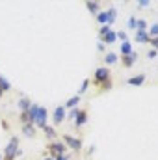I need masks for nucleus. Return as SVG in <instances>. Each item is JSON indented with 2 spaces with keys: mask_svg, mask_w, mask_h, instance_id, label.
<instances>
[{
  "mask_svg": "<svg viewBox=\"0 0 158 160\" xmlns=\"http://www.w3.org/2000/svg\"><path fill=\"white\" fill-rule=\"evenodd\" d=\"M47 151L50 153L48 157H52V158H58V157L65 155V143H62V142H50V143L47 145Z\"/></svg>",
  "mask_w": 158,
  "mask_h": 160,
  "instance_id": "f257e3e1",
  "label": "nucleus"
},
{
  "mask_svg": "<svg viewBox=\"0 0 158 160\" xmlns=\"http://www.w3.org/2000/svg\"><path fill=\"white\" fill-rule=\"evenodd\" d=\"M106 80H110V71H108V67H99L97 71H95V75H93V84L99 88L102 82H106Z\"/></svg>",
  "mask_w": 158,
  "mask_h": 160,
  "instance_id": "f03ea898",
  "label": "nucleus"
},
{
  "mask_svg": "<svg viewBox=\"0 0 158 160\" xmlns=\"http://www.w3.org/2000/svg\"><path fill=\"white\" fill-rule=\"evenodd\" d=\"M63 140H65V145L71 147L73 151H80L82 149V140L80 138H75L71 134H63Z\"/></svg>",
  "mask_w": 158,
  "mask_h": 160,
  "instance_id": "7ed1b4c3",
  "label": "nucleus"
},
{
  "mask_svg": "<svg viewBox=\"0 0 158 160\" xmlns=\"http://www.w3.org/2000/svg\"><path fill=\"white\" fill-rule=\"evenodd\" d=\"M47 116H48V112H47V108L45 106H39V110H37V116H36V125L43 128L45 125H47Z\"/></svg>",
  "mask_w": 158,
  "mask_h": 160,
  "instance_id": "20e7f679",
  "label": "nucleus"
},
{
  "mask_svg": "<svg viewBox=\"0 0 158 160\" xmlns=\"http://www.w3.org/2000/svg\"><path fill=\"white\" fill-rule=\"evenodd\" d=\"M119 60H121L123 67L128 69V67H132V65L136 63V60H138V52H132V54H128V56H121Z\"/></svg>",
  "mask_w": 158,
  "mask_h": 160,
  "instance_id": "39448f33",
  "label": "nucleus"
},
{
  "mask_svg": "<svg viewBox=\"0 0 158 160\" xmlns=\"http://www.w3.org/2000/svg\"><path fill=\"white\" fill-rule=\"evenodd\" d=\"M65 116H67V110H65V106H58V108L54 110V114H52L54 123H56V125H60L62 121L65 119Z\"/></svg>",
  "mask_w": 158,
  "mask_h": 160,
  "instance_id": "423d86ee",
  "label": "nucleus"
},
{
  "mask_svg": "<svg viewBox=\"0 0 158 160\" xmlns=\"http://www.w3.org/2000/svg\"><path fill=\"white\" fill-rule=\"evenodd\" d=\"M37 110H39V106H37V104H32V106L28 108V112H26V118H28V125H34V123H36V116H37Z\"/></svg>",
  "mask_w": 158,
  "mask_h": 160,
  "instance_id": "0eeeda50",
  "label": "nucleus"
},
{
  "mask_svg": "<svg viewBox=\"0 0 158 160\" xmlns=\"http://www.w3.org/2000/svg\"><path fill=\"white\" fill-rule=\"evenodd\" d=\"M145 78H147V77H145L143 73H140V75H136V77H130L126 82H128V86H141V84L145 82Z\"/></svg>",
  "mask_w": 158,
  "mask_h": 160,
  "instance_id": "6e6552de",
  "label": "nucleus"
},
{
  "mask_svg": "<svg viewBox=\"0 0 158 160\" xmlns=\"http://www.w3.org/2000/svg\"><path fill=\"white\" fill-rule=\"evenodd\" d=\"M86 121H87V110H80L78 116L75 118V127H77V128H80Z\"/></svg>",
  "mask_w": 158,
  "mask_h": 160,
  "instance_id": "1a4fd4ad",
  "label": "nucleus"
},
{
  "mask_svg": "<svg viewBox=\"0 0 158 160\" xmlns=\"http://www.w3.org/2000/svg\"><path fill=\"white\" fill-rule=\"evenodd\" d=\"M117 41V32H114V30H110L104 38H101V43H104V45H110V43H116Z\"/></svg>",
  "mask_w": 158,
  "mask_h": 160,
  "instance_id": "9d476101",
  "label": "nucleus"
},
{
  "mask_svg": "<svg viewBox=\"0 0 158 160\" xmlns=\"http://www.w3.org/2000/svg\"><path fill=\"white\" fill-rule=\"evenodd\" d=\"M117 60H119L117 52H106L104 54V63L106 65H114V63H117Z\"/></svg>",
  "mask_w": 158,
  "mask_h": 160,
  "instance_id": "9b49d317",
  "label": "nucleus"
},
{
  "mask_svg": "<svg viewBox=\"0 0 158 160\" xmlns=\"http://www.w3.org/2000/svg\"><path fill=\"white\" fill-rule=\"evenodd\" d=\"M136 43H149L151 38H149V34L147 32H141V30H136Z\"/></svg>",
  "mask_w": 158,
  "mask_h": 160,
  "instance_id": "f8f14e48",
  "label": "nucleus"
},
{
  "mask_svg": "<svg viewBox=\"0 0 158 160\" xmlns=\"http://www.w3.org/2000/svg\"><path fill=\"white\" fill-rule=\"evenodd\" d=\"M30 106H32V102H30L28 97H21V99H19V110H21V112H28Z\"/></svg>",
  "mask_w": 158,
  "mask_h": 160,
  "instance_id": "ddd939ff",
  "label": "nucleus"
},
{
  "mask_svg": "<svg viewBox=\"0 0 158 160\" xmlns=\"http://www.w3.org/2000/svg\"><path fill=\"white\" fill-rule=\"evenodd\" d=\"M106 15H108V26H112L116 22V17H117V9L116 8H108L106 9Z\"/></svg>",
  "mask_w": 158,
  "mask_h": 160,
  "instance_id": "4468645a",
  "label": "nucleus"
},
{
  "mask_svg": "<svg viewBox=\"0 0 158 160\" xmlns=\"http://www.w3.org/2000/svg\"><path fill=\"white\" fill-rule=\"evenodd\" d=\"M119 52H121V56H128V54H132L134 50H132V45H130L128 41H125V43H121V48H119Z\"/></svg>",
  "mask_w": 158,
  "mask_h": 160,
  "instance_id": "2eb2a0df",
  "label": "nucleus"
},
{
  "mask_svg": "<svg viewBox=\"0 0 158 160\" xmlns=\"http://www.w3.org/2000/svg\"><path fill=\"white\" fill-rule=\"evenodd\" d=\"M80 102V95H75V97H71L67 102H65V110H73V108H77V104Z\"/></svg>",
  "mask_w": 158,
  "mask_h": 160,
  "instance_id": "dca6fc26",
  "label": "nucleus"
},
{
  "mask_svg": "<svg viewBox=\"0 0 158 160\" xmlns=\"http://www.w3.org/2000/svg\"><path fill=\"white\" fill-rule=\"evenodd\" d=\"M86 8H87L91 13H99V11H101V4H99V2H93V0H87V2H86Z\"/></svg>",
  "mask_w": 158,
  "mask_h": 160,
  "instance_id": "f3484780",
  "label": "nucleus"
},
{
  "mask_svg": "<svg viewBox=\"0 0 158 160\" xmlns=\"http://www.w3.org/2000/svg\"><path fill=\"white\" fill-rule=\"evenodd\" d=\"M22 134L28 136V138H34L36 136V127L34 125H22Z\"/></svg>",
  "mask_w": 158,
  "mask_h": 160,
  "instance_id": "a211bd4d",
  "label": "nucleus"
},
{
  "mask_svg": "<svg viewBox=\"0 0 158 160\" xmlns=\"http://www.w3.org/2000/svg\"><path fill=\"white\" fill-rule=\"evenodd\" d=\"M41 130L45 132V136H47L48 140H52V138H56V128H54V127H50V125H45V127H43Z\"/></svg>",
  "mask_w": 158,
  "mask_h": 160,
  "instance_id": "6ab92c4d",
  "label": "nucleus"
},
{
  "mask_svg": "<svg viewBox=\"0 0 158 160\" xmlns=\"http://www.w3.org/2000/svg\"><path fill=\"white\" fill-rule=\"evenodd\" d=\"M97 21L101 22V26L108 24V15H106V11H99V13H97Z\"/></svg>",
  "mask_w": 158,
  "mask_h": 160,
  "instance_id": "aec40b11",
  "label": "nucleus"
},
{
  "mask_svg": "<svg viewBox=\"0 0 158 160\" xmlns=\"http://www.w3.org/2000/svg\"><path fill=\"white\" fill-rule=\"evenodd\" d=\"M147 34H149V38H151V39L158 38V22H155V24H151V26H149V32H147Z\"/></svg>",
  "mask_w": 158,
  "mask_h": 160,
  "instance_id": "412c9836",
  "label": "nucleus"
},
{
  "mask_svg": "<svg viewBox=\"0 0 158 160\" xmlns=\"http://www.w3.org/2000/svg\"><path fill=\"white\" fill-rule=\"evenodd\" d=\"M0 89L2 91H9L11 89V84L7 82V78H4V77H0Z\"/></svg>",
  "mask_w": 158,
  "mask_h": 160,
  "instance_id": "4be33fe9",
  "label": "nucleus"
},
{
  "mask_svg": "<svg viewBox=\"0 0 158 160\" xmlns=\"http://www.w3.org/2000/svg\"><path fill=\"white\" fill-rule=\"evenodd\" d=\"M136 30L147 32V21H145V19H138V22H136Z\"/></svg>",
  "mask_w": 158,
  "mask_h": 160,
  "instance_id": "5701e85b",
  "label": "nucleus"
},
{
  "mask_svg": "<svg viewBox=\"0 0 158 160\" xmlns=\"http://www.w3.org/2000/svg\"><path fill=\"white\" fill-rule=\"evenodd\" d=\"M110 88H112V78L106 80V82H102V84L99 86V91H108Z\"/></svg>",
  "mask_w": 158,
  "mask_h": 160,
  "instance_id": "b1692460",
  "label": "nucleus"
},
{
  "mask_svg": "<svg viewBox=\"0 0 158 160\" xmlns=\"http://www.w3.org/2000/svg\"><path fill=\"white\" fill-rule=\"evenodd\" d=\"M89 84H91V80H89V78H86L84 82H82V86H80V89H78V93H80V95H82V93H84V91H86V89L89 88Z\"/></svg>",
  "mask_w": 158,
  "mask_h": 160,
  "instance_id": "393cba45",
  "label": "nucleus"
},
{
  "mask_svg": "<svg viewBox=\"0 0 158 160\" xmlns=\"http://www.w3.org/2000/svg\"><path fill=\"white\" fill-rule=\"evenodd\" d=\"M136 22H138V19H136V17H128L126 26H128V28H132V30H136Z\"/></svg>",
  "mask_w": 158,
  "mask_h": 160,
  "instance_id": "a878e982",
  "label": "nucleus"
},
{
  "mask_svg": "<svg viewBox=\"0 0 158 160\" xmlns=\"http://www.w3.org/2000/svg\"><path fill=\"white\" fill-rule=\"evenodd\" d=\"M108 32H110V26H108V24L101 26V30H99V38H104V36H106Z\"/></svg>",
  "mask_w": 158,
  "mask_h": 160,
  "instance_id": "bb28decb",
  "label": "nucleus"
},
{
  "mask_svg": "<svg viewBox=\"0 0 158 160\" xmlns=\"http://www.w3.org/2000/svg\"><path fill=\"white\" fill-rule=\"evenodd\" d=\"M78 112H80V108H73L71 112H67V118H69V119H75V118L78 116Z\"/></svg>",
  "mask_w": 158,
  "mask_h": 160,
  "instance_id": "cd10ccee",
  "label": "nucleus"
},
{
  "mask_svg": "<svg viewBox=\"0 0 158 160\" xmlns=\"http://www.w3.org/2000/svg\"><path fill=\"white\" fill-rule=\"evenodd\" d=\"M117 39L121 41V43H125V41H128V38H126L125 32H117Z\"/></svg>",
  "mask_w": 158,
  "mask_h": 160,
  "instance_id": "c85d7f7f",
  "label": "nucleus"
},
{
  "mask_svg": "<svg viewBox=\"0 0 158 160\" xmlns=\"http://www.w3.org/2000/svg\"><path fill=\"white\" fill-rule=\"evenodd\" d=\"M149 4H151L149 0H140V2H138V6H140L141 9H145V8H149Z\"/></svg>",
  "mask_w": 158,
  "mask_h": 160,
  "instance_id": "c756f323",
  "label": "nucleus"
},
{
  "mask_svg": "<svg viewBox=\"0 0 158 160\" xmlns=\"http://www.w3.org/2000/svg\"><path fill=\"white\" fill-rule=\"evenodd\" d=\"M156 56H158V50H155V48H151V50L147 52V58H151V60H153V58H156Z\"/></svg>",
  "mask_w": 158,
  "mask_h": 160,
  "instance_id": "7c9ffc66",
  "label": "nucleus"
},
{
  "mask_svg": "<svg viewBox=\"0 0 158 160\" xmlns=\"http://www.w3.org/2000/svg\"><path fill=\"white\" fill-rule=\"evenodd\" d=\"M149 43H151V47H153L155 50H158V38H155V39H151Z\"/></svg>",
  "mask_w": 158,
  "mask_h": 160,
  "instance_id": "2f4dec72",
  "label": "nucleus"
},
{
  "mask_svg": "<svg viewBox=\"0 0 158 160\" xmlns=\"http://www.w3.org/2000/svg\"><path fill=\"white\" fill-rule=\"evenodd\" d=\"M97 48H99V50H101V52H104V50H106V45H104V43H101V41H99V43H97Z\"/></svg>",
  "mask_w": 158,
  "mask_h": 160,
  "instance_id": "473e14b6",
  "label": "nucleus"
},
{
  "mask_svg": "<svg viewBox=\"0 0 158 160\" xmlns=\"http://www.w3.org/2000/svg\"><path fill=\"white\" fill-rule=\"evenodd\" d=\"M54 160H69V155H62V157H58V158Z\"/></svg>",
  "mask_w": 158,
  "mask_h": 160,
  "instance_id": "72a5a7b5",
  "label": "nucleus"
},
{
  "mask_svg": "<svg viewBox=\"0 0 158 160\" xmlns=\"http://www.w3.org/2000/svg\"><path fill=\"white\" fill-rule=\"evenodd\" d=\"M2 95H4V91H2V89H0V97H2Z\"/></svg>",
  "mask_w": 158,
  "mask_h": 160,
  "instance_id": "f704fd0d",
  "label": "nucleus"
},
{
  "mask_svg": "<svg viewBox=\"0 0 158 160\" xmlns=\"http://www.w3.org/2000/svg\"><path fill=\"white\" fill-rule=\"evenodd\" d=\"M0 160H4V155H0Z\"/></svg>",
  "mask_w": 158,
  "mask_h": 160,
  "instance_id": "c9c22d12",
  "label": "nucleus"
}]
</instances>
